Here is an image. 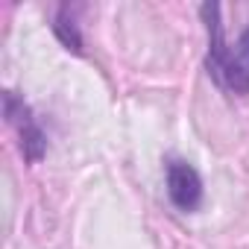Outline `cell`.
Wrapping results in <instances>:
<instances>
[{"label": "cell", "mask_w": 249, "mask_h": 249, "mask_svg": "<svg viewBox=\"0 0 249 249\" xmlns=\"http://www.w3.org/2000/svg\"><path fill=\"white\" fill-rule=\"evenodd\" d=\"M199 15L208 30V53H205L208 76L226 94L246 97L249 94V24L237 36V41H229L217 3H205L199 9Z\"/></svg>", "instance_id": "cell-1"}, {"label": "cell", "mask_w": 249, "mask_h": 249, "mask_svg": "<svg viewBox=\"0 0 249 249\" xmlns=\"http://www.w3.org/2000/svg\"><path fill=\"white\" fill-rule=\"evenodd\" d=\"M3 117L6 123L15 129L18 135V147H21V156L27 164H38L47 153V135L41 129L38 117L33 114L30 103L24 97H18L15 91H6L3 94Z\"/></svg>", "instance_id": "cell-2"}, {"label": "cell", "mask_w": 249, "mask_h": 249, "mask_svg": "<svg viewBox=\"0 0 249 249\" xmlns=\"http://www.w3.org/2000/svg\"><path fill=\"white\" fill-rule=\"evenodd\" d=\"M164 185H167V199L173 202L176 211L194 214L202 208L205 185H202V176L196 173V167L191 161L170 156L164 161Z\"/></svg>", "instance_id": "cell-3"}, {"label": "cell", "mask_w": 249, "mask_h": 249, "mask_svg": "<svg viewBox=\"0 0 249 249\" xmlns=\"http://www.w3.org/2000/svg\"><path fill=\"white\" fill-rule=\"evenodd\" d=\"M76 9L79 6H59L56 15H53V36L62 41L65 50L82 56V33H79V24H76Z\"/></svg>", "instance_id": "cell-4"}]
</instances>
